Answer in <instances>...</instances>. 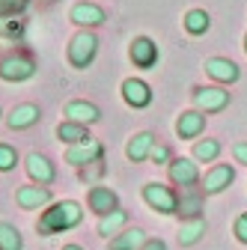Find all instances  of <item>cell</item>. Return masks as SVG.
<instances>
[{
    "label": "cell",
    "mask_w": 247,
    "mask_h": 250,
    "mask_svg": "<svg viewBox=\"0 0 247 250\" xmlns=\"http://www.w3.org/2000/svg\"><path fill=\"white\" fill-rule=\"evenodd\" d=\"M83 221V211L75 200H63V203H54L48 206V211H42L36 229L42 235H60V232H69Z\"/></svg>",
    "instance_id": "6da1fadb"
},
{
    "label": "cell",
    "mask_w": 247,
    "mask_h": 250,
    "mask_svg": "<svg viewBox=\"0 0 247 250\" xmlns=\"http://www.w3.org/2000/svg\"><path fill=\"white\" fill-rule=\"evenodd\" d=\"M96 54H99L96 33L81 30V33L72 36V42H69V62H72V69H89L92 60H96Z\"/></svg>",
    "instance_id": "7a4b0ae2"
},
{
    "label": "cell",
    "mask_w": 247,
    "mask_h": 250,
    "mask_svg": "<svg viewBox=\"0 0 247 250\" xmlns=\"http://www.w3.org/2000/svg\"><path fill=\"white\" fill-rule=\"evenodd\" d=\"M143 200L158 214H176V206H179V194L164 182H146L143 185Z\"/></svg>",
    "instance_id": "3957f363"
},
{
    "label": "cell",
    "mask_w": 247,
    "mask_h": 250,
    "mask_svg": "<svg viewBox=\"0 0 247 250\" xmlns=\"http://www.w3.org/2000/svg\"><path fill=\"white\" fill-rule=\"evenodd\" d=\"M36 75V62L30 54H9L0 60V78L9 81V83H21V81H30Z\"/></svg>",
    "instance_id": "277c9868"
},
{
    "label": "cell",
    "mask_w": 247,
    "mask_h": 250,
    "mask_svg": "<svg viewBox=\"0 0 247 250\" xmlns=\"http://www.w3.org/2000/svg\"><path fill=\"white\" fill-rule=\"evenodd\" d=\"M194 104L200 113H218L229 104V92L224 86H197L194 89Z\"/></svg>",
    "instance_id": "5b68a950"
},
{
    "label": "cell",
    "mask_w": 247,
    "mask_h": 250,
    "mask_svg": "<svg viewBox=\"0 0 247 250\" xmlns=\"http://www.w3.org/2000/svg\"><path fill=\"white\" fill-rule=\"evenodd\" d=\"M102 155H104V146H102L99 140L89 137V140L75 143V146L66 149V164H72V167H86V164L102 161Z\"/></svg>",
    "instance_id": "8992f818"
},
{
    "label": "cell",
    "mask_w": 247,
    "mask_h": 250,
    "mask_svg": "<svg viewBox=\"0 0 247 250\" xmlns=\"http://www.w3.org/2000/svg\"><path fill=\"white\" fill-rule=\"evenodd\" d=\"M122 99H125V104H131L134 110H143L152 104V86L140 78H125L122 81Z\"/></svg>",
    "instance_id": "52a82bcc"
},
{
    "label": "cell",
    "mask_w": 247,
    "mask_h": 250,
    "mask_svg": "<svg viewBox=\"0 0 247 250\" xmlns=\"http://www.w3.org/2000/svg\"><path fill=\"white\" fill-rule=\"evenodd\" d=\"M128 57H131V62L137 69H152L158 62V45L152 42L149 36H137L134 42H131V48H128Z\"/></svg>",
    "instance_id": "ba28073f"
},
{
    "label": "cell",
    "mask_w": 247,
    "mask_h": 250,
    "mask_svg": "<svg viewBox=\"0 0 247 250\" xmlns=\"http://www.w3.org/2000/svg\"><path fill=\"white\" fill-rule=\"evenodd\" d=\"M167 170H170V182L176 188H194L200 182V167L191 158H173Z\"/></svg>",
    "instance_id": "9c48e42d"
},
{
    "label": "cell",
    "mask_w": 247,
    "mask_h": 250,
    "mask_svg": "<svg viewBox=\"0 0 247 250\" xmlns=\"http://www.w3.org/2000/svg\"><path fill=\"white\" fill-rule=\"evenodd\" d=\"M232 182H235V170L229 164H214L203 179V194H221Z\"/></svg>",
    "instance_id": "30bf717a"
},
{
    "label": "cell",
    "mask_w": 247,
    "mask_h": 250,
    "mask_svg": "<svg viewBox=\"0 0 247 250\" xmlns=\"http://www.w3.org/2000/svg\"><path fill=\"white\" fill-rule=\"evenodd\" d=\"M89 208L96 211L99 217H104V214H110V211H116L119 208V197H116V191H110V188H104V185H96V188H89Z\"/></svg>",
    "instance_id": "8fae6325"
},
{
    "label": "cell",
    "mask_w": 247,
    "mask_h": 250,
    "mask_svg": "<svg viewBox=\"0 0 247 250\" xmlns=\"http://www.w3.org/2000/svg\"><path fill=\"white\" fill-rule=\"evenodd\" d=\"M27 176L33 179L36 185H51V182L57 179V170H54V164L45 158V155L30 152V155H27Z\"/></svg>",
    "instance_id": "7c38bea8"
},
{
    "label": "cell",
    "mask_w": 247,
    "mask_h": 250,
    "mask_svg": "<svg viewBox=\"0 0 247 250\" xmlns=\"http://www.w3.org/2000/svg\"><path fill=\"white\" fill-rule=\"evenodd\" d=\"M15 203L21 208H42V206L51 203V188H45V185H24V188H18Z\"/></svg>",
    "instance_id": "4fadbf2b"
},
{
    "label": "cell",
    "mask_w": 247,
    "mask_h": 250,
    "mask_svg": "<svg viewBox=\"0 0 247 250\" xmlns=\"http://www.w3.org/2000/svg\"><path fill=\"white\" fill-rule=\"evenodd\" d=\"M206 131V116L200 110H185L179 119H176V134L182 140H194Z\"/></svg>",
    "instance_id": "5bb4252c"
},
{
    "label": "cell",
    "mask_w": 247,
    "mask_h": 250,
    "mask_svg": "<svg viewBox=\"0 0 247 250\" xmlns=\"http://www.w3.org/2000/svg\"><path fill=\"white\" fill-rule=\"evenodd\" d=\"M206 72H208L214 81H221V83H235V81L241 78L238 66H235L232 60H226V57H208V60H206Z\"/></svg>",
    "instance_id": "9a60e30c"
},
{
    "label": "cell",
    "mask_w": 247,
    "mask_h": 250,
    "mask_svg": "<svg viewBox=\"0 0 247 250\" xmlns=\"http://www.w3.org/2000/svg\"><path fill=\"white\" fill-rule=\"evenodd\" d=\"M203 211V191H191V188H182L179 194V206H176V214L182 221H197Z\"/></svg>",
    "instance_id": "2e32d148"
},
{
    "label": "cell",
    "mask_w": 247,
    "mask_h": 250,
    "mask_svg": "<svg viewBox=\"0 0 247 250\" xmlns=\"http://www.w3.org/2000/svg\"><path fill=\"white\" fill-rule=\"evenodd\" d=\"M69 18L78 24V27H99V24H104V9L102 6H96V3H75L72 6V12H69Z\"/></svg>",
    "instance_id": "e0dca14e"
},
{
    "label": "cell",
    "mask_w": 247,
    "mask_h": 250,
    "mask_svg": "<svg viewBox=\"0 0 247 250\" xmlns=\"http://www.w3.org/2000/svg\"><path fill=\"white\" fill-rule=\"evenodd\" d=\"M39 116H42V110H39L36 104H18V107L6 116V125H9L12 131H24V128H30V125H36Z\"/></svg>",
    "instance_id": "ac0fdd59"
},
{
    "label": "cell",
    "mask_w": 247,
    "mask_h": 250,
    "mask_svg": "<svg viewBox=\"0 0 247 250\" xmlns=\"http://www.w3.org/2000/svg\"><path fill=\"white\" fill-rule=\"evenodd\" d=\"M66 116H69L72 122H81V125H92V122H99V119H102L99 107L92 104V102H83V99L69 102V104H66Z\"/></svg>",
    "instance_id": "d6986e66"
},
{
    "label": "cell",
    "mask_w": 247,
    "mask_h": 250,
    "mask_svg": "<svg viewBox=\"0 0 247 250\" xmlns=\"http://www.w3.org/2000/svg\"><path fill=\"white\" fill-rule=\"evenodd\" d=\"M152 149H155V134H152V131H140V134H134L128 140L125 155H128L131 161H146L149 155H152Z\"/></svg>",
    "instance_id": "ffe728a7"
},
{
    "label": "cell",
    "mask_w": 247,
    "mask_h": 250,
    "mask_svg": "<svg viewBox=\"0 0 247 250\" xmlns=\"http://www.w3.org/2000/svg\"><path fill=\"white\" fill-rule=\"evenodd\" d=\"M57 137L63 140V143H69V146H75V143L89 140V131H86V125L66 119V122H60V125H57Z\"/></svg>",
    "instance_id": "44dd1931"
},
{
    "label": "cell",
    "mask_w": 247,
    "mask_h": 250,
    "mask_svg": "<svg viewBox=\"0 0 247 250\" xmlns=\"http://www.w3.org/2000/svg\"><path fill=\"white\" fill-rule=\"evenodd\" d=\"M146 232L143 229H125L122 235H113L110 238V250H140L146 244Z\"/></svg>",
    "instance_id": "7402d4cb"
},
{
    "label": "cell",
    "mask_w": 247,
    "mask_h": 250,
    "mask_svg": "<svg viewBox=\"0 0 247 250\" xmlns=\"http://www.w3.org/2000/svg\"><path fill=\"white\" fill-rule=\"evenodd\" d=\"M128 224V211H122V208H116V211H110V214H104V217H99V235H116L122 227Z\"/></svg>",
    "instance_id": "603a6c76"
},
{
    "label": "cell",
    "mask_w": 247,
    "mask_h": 250,
    "mask_svg": "<svg viewBox=\"0 0 247 250\" xmlns=\"http://www.w3.org/2000/svg\"><path fill=\"white\" fill-rule=\"evenodd\" d=\"M208 27H211V18L206 9H191L188 15H185V30H188L191 36H203L208 33Z\"/></svg>",
    "instance_id": "cb8c5ba5"
},
{
    "label": "cell",
    "mask_w": 247,
    "mask_h": 250,
    "mask_svg": "<svg viewBox=\"0 0 247 250\" xmlns=\"http://www.w3.org/2000/svg\"><path fill=\"white\" fill-rule=\"evenodd\" d=\"M200 235H206V221L197 217V221H182V229H179V241L188 247V244H197Z\"/></svg>",
    "instance_id": "d4e9b609"
},
{
    "label": "cell",
    "mask_w": 247,
    "mask_h": 250,
    "mask_svg": "<svg viewBox=\"0 0 247 250\" xmlns=\"http://www.w3.org/2000/svg\"><path fill=\"white\" fill-rule=\"evenodd\" d=\"M0 250H24L21 232L12 224H0Z\"/></svg>",
    "instance_id": "484cf974"
},
{
    "label": "cell",
    "mask_w": 247,
    "mask_h": 250,
    "mask_svg": "<svg viewBox=\"0 0 247 250\" xmlns=\"http://www.w3.org/2000/svg\"><path fill=\"white\" fill-rule=\"evenodd\" d=\"M218 155H221V143H218V140H208V137H206V140H197V143H194V158H197V161H206V164H208V161L218 158Z\"/></svg>",
    "instance_id": "4316f807"
},
{
    "label": "cell",
    "mask_w": 247,
    "mask_h": 250,
    "mask_svg": "<svg viewBox=\"0 0 247 250\" xmlns=\"http://www.w3.org/2000/svg\"><path fill=\"white\" fill-rule=\"evenodd\" d=\"M21 36H24V21L0 18V39H21Z\"/></svg>",
    "instance_id": "83f0119b"
},
{
    "label": "cell",
    "mask_w": 247,
    "mask_h": 250,
    "mask_svg": "<svg viewBox=\"0 0 247 250\" xmlns=\"http://www.w3.org/2000/svg\"><path fill=\"white\" fill-rule=\"evenodd\" d=\"M30 6V0H0V18H18Z\"/></svg>",
    "instance_id": "f1b7e54d"
},
{
    "label": "cell",
    "mask_w": 247,
    "mask_h": 250,
    "mask_svg": "<svg viewBox=\"0 0 247 250\" xmlns=\"http://www.w3.org/2000/svg\"><path fill=\"white\" fill-rule=\"evenodd\" d=\"M18 164V152L9 143H0V173H9Z\"/></svg>",
    "instance_id": "f546056e"
},
{
    "label": "cell",
    "mask_w": 247,
    "mask_h": 250,
    "mask_svg": "<svg viewBox=\"0 0 247 250\" xmlns=\"http://www.w3.org/2000/svg\"><path fill=\"white\" fill-rule=\"evenodd\" d=\"M149 158L155 161V164H167V167H170V161H173V158H170V149H167L164 143H155V149H152Z\"/></svg>",
    "instance_id": "4dcf8cb0"
},
{
    "label": "cell",
    "mask_w": 247,
    "mask_h": 250,
    "mask_svg": "<svg viewBox=\"0 0 247 250\" xmlns=\"http://www.w3.org/2000/svg\"><path fill=\"white\" fill-rule=\"evenodd\" d=\"M104 173V164L102 161H96V164H86V167H81V179L86 182V179H99Z\"/></svg>",
    "instance_id": "1f68e13d"
},
{
    "label": "cell",
    "mask_w": 247,
    "mask_h": 250,
    "mask_svg": "<svg viewBox=\"0 0 247 250\" xmlns=\"http://www.w3.org/2000/svg\"><path fill=\"white\" fill-rule=\"evenodd\" d=\"M235 235H238V241L247 244V214H238V221H235Z\"/></svg>",
    "instance_id": "d6a6232c"
},
{
    "label": "cell",
    "mask_w": 247,
    "mask_h": 250,
    "mask_svg": "<svg viewBox=\"0 0 247 250\" xmlns=\"http://www.w3.org/2000/svg\"><path fill=\"white\" fill-rule=\"evenodd\" d=\"M232 155H235L238 164H247V143H235L232 146Z\"/></svg>",
    "instance_id": "836d02e7"
},
{
    "label": "cell",
    "mask_w": 247,
    "mask_h": 250,
    "mask_svg": "<svg viewBox=\"0 0 247 250\" xmlns=\"http://www.w3.org/2000/svg\"><path fill=\"white\" fill-rule=\"evenodd\" d=\"M140 250H167V244H164L161 238H149V241H146Z\"/></svg>",
    "instance_id": "e575fe53"
},
{
    "label": "cell",
    "mask_w": 247,
    "mask_h": 250,
    "mask_svg": "<svg viewBox=\"0 0 247 250\" xmlns=\"http://www.w3.org/2000/svg\"><path fill=\"white\" fill-rule=\"evenodd\" d=\"M63 250H83V247H78V244H66Z\"/></svg>",
    "instance_id": "d590c367"
},
{
    "label": "cell",
    "mask_w": 247,
    "mask_h": 250,
    "mask_svg": "<svg viewBox=\"0 0 247 250\" xmlns=\"http://www.w3.org/2000/svg\"><path fill=\"white\" fill-rule=\"evenodd\" d=\"M244 51H247V36H244Z\"/></svg>",
    "instance_id": "8d00e7d4"
}]
</instances>
